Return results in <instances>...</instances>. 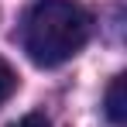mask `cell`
<instances>
[{
  "label": "cell",
  "instance_id": "obj_1",
  "mask_svg": "<svg viewBox=\"0 0 127 127\" xmlns=\"http://www.w3.org/2000/svg\"><path fill=\"white\" fill-rule=\"evenodd\" d=\"M93 31V17L76 0H34L21 21V45L28 59L41 69L69 62L83 52Z\"/></svg>",
  "mask_w": 127,
  "mask_h": 127
},
{
  "label": "cell",
  "instance_id": "obj_2",
  "mask_svg": "<svg viewBox=\"0 0 127 127\" xmlns=\"http://www.w3.org/2000/svg\"><path fill=\"white\" fill-rule=\"evenodd\" d=\"M103 110H106V120L113 127H124L127 120V100H124V76H117L110 89H106V100H103Z\"/></svg>",
  "mask_w": 127,
  "mask_h": 127
},
{
  "label": "cell",
  "instance_id": "obj_3",
  "mask_svg": "<svg viewBox=\"0 0 127 127\" xmlns=\"http://www.w3.org/2000/svg\"><path fill=\"white\" fill-rule=\"evenodd\" d=\"M14 89H17V72L10 69V62L0 59V103H7L14 96Z\"/></svg>",
  "mask_w": 127,
  "mask_h": 127
},
{
  "label": "cell",
  "instance_id": "obj_4",
  "mask_svg": "<svg viewBox=\"0 0 127 127\" xmlns=\"http://www.w3.org/2000/svg\"><path fill=\"white\" fill-rule=\"evenodd\" d=\"M7 127H52L48 124V117H41V113H28V117H21V120H14V124Z\"/></svg>",
  "mask_w": 127,
  "mask_h": 127
}]
</instances>
